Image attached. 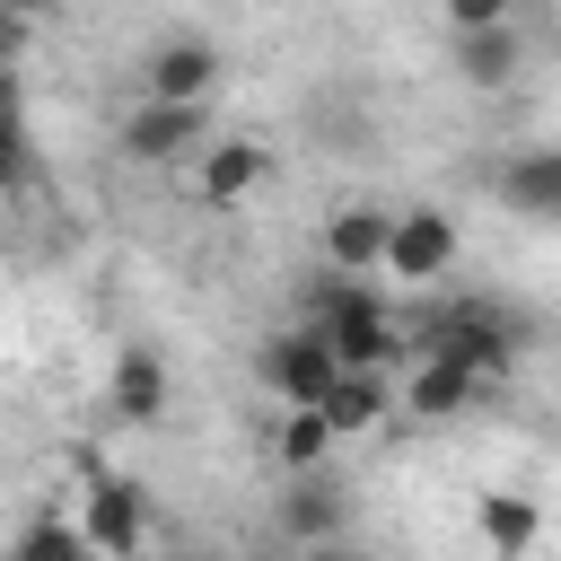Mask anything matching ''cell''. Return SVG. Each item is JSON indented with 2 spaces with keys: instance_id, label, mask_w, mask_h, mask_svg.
<instances>
[{
  "instance_id": "obj_1",
  "label": "cell",
  "mask_w": 561,
  "mask_h": 561,
  "mask_svg": "<svg viewBox=\"0 0 561 561\" xmlns=\"http://www.w3.org/2000/svg\"><path fill=\"white\" fill-rule=\"evenodd\" d=\"M307 324L333 342V359H342V368H394V359H412V333L386 316L377 280L324 272V280H316V316H307Z\"/></svg>"
},
{
  "instance_id": "obj_2",
  "label": "cell",
  "mask_w": 561,
  "mask_h": 561,
  "mask_svg": "<svg viewBox=\"0 0 561 561\" xmlns=\"http://www.w3.org/2000/svg\"><path fill=\"white\" fill-rule=\"evenodd\" d=\"M517 342H526L517 316H500L491 298H465V307H447V316H430V324L412 333V359L430 351V359H456V368H473L482 386H500V377L517 368Z\"/></svg>"
},
{
  "instance_id": "obj_3",
  "label": "cell",
  "mask_w": 561,
  "mask_h": 561,
  "mask_svg": "<svg viewBox=\"0 0 561 561\" xmlns=\"http://www.w3.org/2000/svg\"><path fill=\"white\" fill-rule=\"evenodd\" d=\"M254 377H263L272 403H324L333 377H342V359H333V342L316 324H280V333L254 342Z\"/></svg>"
},
{
  "instance_id": "obj_4",
  "label": "cell",
  "mask_w": 561,
  "mask_h": 561,
  "mask_svg": "<svg viewBox=\"0 0 561 561\" xmlns=\"http://www.w3.org/2000/svg\"><path fill=\"white\" fill-rule=\"evenodd\" d=\"M79 526L96 543V561H140L149 543V491L114 465H88V491H79Z\"/></svg>"
},
{
  "instance_id": "obj_5",
  "label": "cell",
  "mask_w": 561,
  "mask_h": 561,
  "mask_svg": "<svg viewBox=\"0 0 561 561\" xmlns=\"http://www.w3.org/2000/svg\"><path fill=\"white\" fill-rule=\"evenodd\" d=\"M123 158L131 167H184V158H202L210 149V105H167V96H140L131 114H123Z\"/></svg>"
},
{
  "instance_id": "obj_6",
  "label": "cell",
  "mask_w": 561,
  "mask_h": 561,
  "mask_svg": "<svg viewBox=\"0 0 561 561\" xmlns=\"http://www.w3.org/2000/svg\"><path fill=\"white\" fill-rule=\"evenodd\" d=\"M140 96H167V105H210L219 96V44L202 35H167L140 53Z\"/></svg>"
},
{
  "instance_id": "obj_7",
  "label": "cell",
  "mask_w": 561,
  "mask_h": 561,
  "mask_svg": "<svg viewBox=\"0 0 561 561\" xmlns=\"http://www.w3.org/2000/svg\"><path fill=\"white\" fill-rule=\"evenodd\" d=\"M456 272V219L438 210V202H421V210H394V237H386V280H447Z\"/></svg>"
},
{
  "instance_id": "obj_8",
  "label": "cell",
  "mask_w": 561,
  "mask_h": 561,
  "mask_svg": "<svg viewBox=\"0 0 561 561\" xmlns=\"http://www.w3.org/2000/svg\"><path fill=\"white\" fill-rule=\"evenodd\" d=\"M193 184H202L210 210H237V202H254V193L272 184V149H263L254 131H228V140H210V149L193 158Z\"/></svg>"
},
{
  "instance_id": "obj_9",
  "label": "cell",
  "mask_w": 561,
  "mask_h": 561,
  "mask_svg": "<svg viewBox=\"0 0 561 561\" xmlns=\"http://www.w3.org/2000/svg\"><path fill=\"white\" fill-rule=\"evenodd\" d=\"M167 403H175V377H167V359L158 351H114V377H105V412L123 421V430H158L167 421Z\"/></svg>"
},
{
  "instance_id": "obj_10",
  "label": "cell",
  "mask_w": 561,
  "mask_h": 561,
  "mask_svg": "<svg viewBox=\"0 0 561 561\" xmlns=\"http://www.w3.org/2000/svg\"><path fill=\"white\" fill-rule=\"evenodd\" d=\"M272 526H280V543H333V535L351 526V500H342L324 473H280Z\"/></svg>"
},
{
  "instance_id": "obj_11",
  "label": "cell",
  "mask_w": 561,
  "mask_h": 561,
  "mask_svg": "<svg viewBox=\"0 0 561 561\" xmlns=\"http://www.w3.org/2000/svg\"><path fill=\"white\" fill-rule=\"evenodd\" d=\"M482 394H491V386H482L473 368H456V359H430V351H421V359H412V377H403V412H412L421 430H447V421H465Z\"/></svg>"
},
{
  "instance_id": "obj_12",
  "label": "cell",
  "mask_w": 561,
  "mask_h": 561,
  "mask_svg": "<svg viewBox=\"0 0 561 561\" xmlns=\"http://www.w3.org/2000/svg\"><path fill=\"white\" fill-rule=\"evenodd\" d=\"M386 237H394V210H377V202H342V210L324 219V272H351V280L386 272Z\"/></svg>"
},
{
  "instance_id": "obj_13",
  "label": "cell",
  "mask_w": 561,
  "mask_h": 561,
  "mask_svg": "<svg viewBox=\"0 0 561 561\" xmlns=\"http://www.w3.org/2000/svg\"><path fill=\"white\" fill-rule=\"evenodd\" d=\"M491 193H500V210H517V219H561V149H517V158H500Z\"/></svg>"
},
{
  "instance_id": "obj_14",
  "label": "cell",
  "mask_w": 561,
  "mask_h": 561,
  "mask_svg": "<svg viewBox=\"0 0 561 561\" xmlns=\"http://www.w3.org/2000/svg\"><path fill=\"white\" fill-rule=\"evenodd\" d=\"M316 412L333 421V438H368V430H386L394 386H386V368H342V377H333V394H324Z\"/></svg>"
},
{
  "instance_id": "obj_15",
  "label": "cell",
  "mask_w": 561,
  "mask_h": 561,
  "mask_svg": "<svg viewBox=\"0 0 561 561\" xmlns=\"http://www.w3.org/2000/svg\"><path fill=\"white\" fill-rule=\"evenodd\" d=\"M473 535L491 543V561H526V552L543 543V508H535L526 491H482V500H473Z\"/></svg>"
},
{
  "instance_id": "obj_16",
  "label": "cell",
  "mask_w": 561,
  "mask_h": 561,
  "mask_svg": "<svg viewBox=\"0 0 561 561\" xmlns=\"http://www.w3.org/2000/svg\"><path fill=\"white\" fill-rule=\"evenodd\" d=\"M517 70H526V44H517V26H473V35H456V79H465V88L500 96Z\"/></svg>"
},
{
  "instance_id": "obj_17",
  "label": "cell",
  "mask_w": 561,
  "mask_h": 561,
  "mask_svg": "<svg viewBox=\"0 0 561 561\" xmlns=\"http://www.w3.org/2000/svg\"><path fill=\"white\" fill-rule=\"evenodd\" d=\"M333 447H342V438H333V421H324L316 403H280V421H272V465H280V473H324Z\"/></svg>"
},
{
  "instance_id": "obj_18",
  "label": "cell",
  "mask_w": 561,
  "mask_h": 561,
  "mask_svg": "<svg viewBox=\"0 0 561 561\" xmlns=\"http://www.w3.org/2000/svg\"><path fill=\"white\" fill-rule=\"evenodd\" d=\"M9 561H96V543H88V526L79 517H26L18 526V543H9Z\"/></svg>"
},
{
  "instance_id": "obj_19",
  "label": "cell",
  "mask_w": 561,
  "mask_h": 561,
  "mask_svg": "<svg viewBox=\"0 0 561 561\" xmlns=\"http://www.w3.org/2000/svg\"><path fill=\"white\" fill-rule=\"evenodd\" d=\"M26 158V96H18V70L0 61V175H18Z\"/></svg>"
},
{
  "instance_id": "obj_20",
  "label": "cell",
  "mask_w": 561,
  "mask_h": 561,
  "mask_svg": "<svg viewBox=\"0 0 561 561\" xmlns=\"http://www.w3.org/2000/svg\"><path fill=\"white\" fill-rule=\"evenodd\" d=\"M438 9H447L456 35H473V26H508V0H438Z\"/></svg>"
},
{
  "instance_id": "obj_21",
  "label": "cell",
  "mask_w": 561,
  "mask_h": 561,
  "mask_svg": "<svg viewBox=\"0 0 561 561\" xmlns=\"http://www.w3.org/2000/svg\"><path fill=\"white\" fill-rule=\"evenodd\" d=\"M245 561H289V552H245Z\"/></svg>"
},
{
  "instance_id": "obj_22",
  "label": "cell",
  "mask_w": 561,
  "mask_h": 561,
  "mask_svg": "<svg viewBox=\"0 0 561 561\" xmlns=\"http://www.w3.org/2000/svg\"><path fill=\"white\" fill-rule=\"evenodd\" d=\"M175 561H193V552H175Z\"/></svg>"
}]
</instances>
